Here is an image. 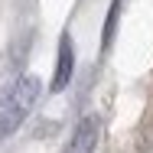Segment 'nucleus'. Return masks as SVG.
<instances>
[{"instance_id": "1", "label": "nucleus", "mask_w": 153, "mask_h": 153, "mask_svg": "<svg viewBox=\"0 0 153 153\" xmlns=\"http://www.w3.org/2000/svg\"><path fill=\"white\" fill-rule=\"evenodd\" d=\"M39 91H42L39 75H20V78L10 85V91L0 98V140L10 137V134L33 114L36 101H39Z\"/></svg>"}, {"instance_id": "3", "label": "nucleus", "mask_w": 153, "mask_h": 153, "mask_svg": "<svg viewBox=\"0 0 153 153\" xmlns=\"http://www.w3.org/2000/svg\"><path fill=\"white\" fill-rule=\"evenodd\" d=\"M72 68H75V49H72V39H68V33H65L59 39V65H56L52 91H62V88L72 82Z\"/></svg>"}, {"instance_id": "2", "label": "nucleus", "mask_w": 153, "mask_h": 153, "mask_svg": "<svg viewBox=\"0 0 153 153\" xmlns=\"http://www.w3.org/2000/svg\"><path fill=\"white\" fill-rule=\"evenodd\" d=\"M98 134H101L98 117H94V114L82 117L78 127H75V134H72V140H68V147H65V153H94V147H98Z\"/></svg>"}]
</instances>
